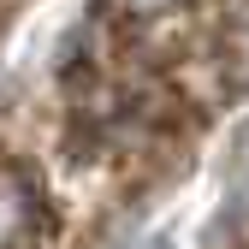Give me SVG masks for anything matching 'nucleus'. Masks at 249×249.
<instances>
[{
  "mask_svg": "<svg viewBox=\"0 0 249 249\" xmlns=\"http://www.w3.org/2000/svg\"><path fill=\"white\" fill-rule=\"evenodd\" d=\"M30 226H36V184L12 166H0V249H24Z\"/></svg>",
  "mask_w": 249,
  "mask_h": 249,
  "instance_id": "nucleus-1",
  "label": "nucleus"
},
{
  "mask_svg": "<svg viewBox=\"0 0 249 249\" xmlns=\"http://www.w3.org/2000/svg\"><path fill=\"white\" fill-rule=\"evenodd\" d=\"M137 6H172V0H137Z\"/></svg>",
  "mask_w": 249,
  "mask_h": 249,
  "instance_id": "nucleus-2",
  "label": "nucleus"
}]
</instances>
